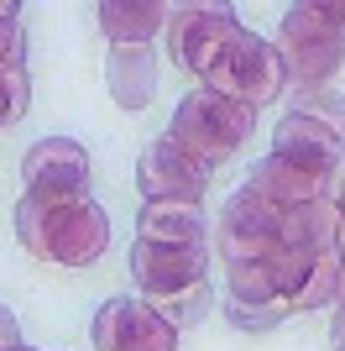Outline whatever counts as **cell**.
<instances>
[{
  "mask_svg": "<svg viewBox=\"0 0 345 351\" xmlns=\"http://www.w3.org/2000/svg\"><path fill=\"white\" fill-rule=\"evenodd\" d=\"M21 346V330H16V315L0 304V351H16Z\"/></svg>",
  "mask_w": 345,
  "mask_h": 351,
  "instance_id": "obj_20",
  "label": "cell"
},
{
  "mask_svg": "<svg viewBox=\"0 0 345 351\" xmlns=\"http://www.w3.org/2000/svg\"><path fill=\"white\" fill-rule=\"evenodd\" d=\"M16 351H31V346H16Z\"/></svg>",
  "mask_w": 345,
  "mask_h": 351,
  "instance_id": "obj_24",
  "label": "cell"
},
{
  "mask_svg": "<svg viewBox=\"0 0 345 351\" xmlns=\"http://www.w3.org/2000/svg\"><path fill=\"white\" fill-rule=\"evenodd\" d=\"M241 32L230 5H172L168 37H172V63H183L188 73H209L215 58L230 47V37Z\"/></svg>",
  "mask_w": 345,
  "mask_h": 351,
  "instance_id": "obj_8",
  "label": "cell"
},
{
  "mask_svg": "<svg viewBox=\"0 0 345 351\" xmlns=\"http://www.w3.org/2000/svg\"><path fill=\"white\" fill-rule=\"evenodd\" d=\"M16 16H21V11H16V0H0V69L27 58V32H21Z\"/></svg>",
  "mask_w": 345,
  "mask_h": 351,
  "instance_id": "obj_18",
  "label": "cell"
},
{
  "mask_svg": "<svg viewBox=\"0 0 345 351\" xmlns=\"http://www.w3.org/2000/svg\"><path fill=\"white\" fill-rule=\"evenodd\" d=\"M136 241H152V247H209V220H204V205H183V199H146L142 220H136Z\"/></svg>",
  "mask_w": 345,
  "mask_h": 351,
  "instance_id": "obj_12",
  "label": "cell"
},
{
  "mask_svg": "<svg viewBox=\"0 0 345 351\" xmlns=\"http://www.w3.org/2000/svg\"><path fill=\"white\" fill-rule=\"evenodd\" d=\"M94 351H178V325L146 299H105L94 315Z\"/></svg>",
  "mask_w": 345,
  "mask_h": 351,
  "instance_id": "obj_6",
  "label": "cell"
},
{
  "mask_svg": "<svg viewBox=\"0 0 345 351\" xmlns=\"http://www.w3.org/2000/svg\"><path fill=\"white\" fill-rule=\"evenodd\" d=\"M27 110H31V73L27 63H5L0 69V132H11Z\"/></svg>",
  "mask_w": 345,
  "mask_h": 351,
  "instance_id": "obj_17",
  "label": "cell"
},
{
  "mask_svg": "<svg viewBox=\"0 0 345 351\" xmlns=\"http://www.w3.org/2000/svg\"><path fill=\"white\" fill-rule=\"evenodd\" d=\"M21 184H27L31 199H84L89 189V152L73 136H42V142L27 147L21 158Z\"/></svg>",
  "mask_w": 345,
  "mask_h": 351,
  "instance_id": "obj_7",
  "label": "cell"
},
{
  "mask_svg": "<svg viewBox=\"0 0 345 351\" xmlns=\"http://www.w3.org/2000/svg\"><path fill=\"white\" fill-rule=\"evenodd\" d=\"M136 178H142L146 199H183V205H199L204 189H209V168L194 162L183 147H172L168 136H157V142L142 152Z\"/></svg>",
  "mask_w": 345,
  "mask_h": 351,
  "instance_id": "obj_9",
  "label": "cell"
},
{
  "mask_svg": "<svg viewBox=\"0 0 345 351\" xmlns=\"http://www.w3.org/2000/svg\"><path fill=\"white\" fill-rule=\"evenodd\" d=\"M241 189H251L257 199H267V205H277V210H303V205H319V199H335V189H340V184L314 178V173H303V168H293L288 158L267 152V158L246 173Z\"/></svg>",
  "mask_w": 345,
  "mask_h": 351,
  "instance_id": "obj_11",
  "label": "cell"
},
{
  "mask_svg": "<svg viewBox=\"0 0 345 351\" xmlns=\"http://www.w3.org/2000/svg\"><path fill=\"white\" fill-rule=\"evenodd\" d=\"M272 152L314 178H330V184L345 178V142L335 132H324V126H314V121L293 116V110L272 126Z\"/></svg>",
  "mask_w": 345,
  "mask_h": 351,
  "instance_id": "obj_10",
  "label": "cell"
},
{
  "mask_svg": "<svg viewBox=\"0 0 345 351\" xmlns=\"http://www.w3.org/2000/svg\"><path fill=\"white\" fill-rule=\"evenodd\" d=\"M272 47H277V63H283L288 84H303V89H319L330 73H340V63H345V37L324 21L319 0L288 5Z\"/></svg>",
  "mask_w": 345,
  "mask_h": 351,
  "instance_id": "obj_4",
  "label": "cell"
},
{
  "mask_svg": "<svg viewBox=\"0 0 345 351\" xmlns=\"http://www.w3.org/2000/svg\"><path fill=\"white\" fill-rule=\"evenodd\" d=\"M293 116L314 121V126H324V132H335L345 142V95L340 89H303L293 100Z\"/></svg>",
  "mask_w": 345,
  "mask_h": 351,
  "instance_id": "obj_16",
  "label": "cell"
},
{
  "mask_svg": "<svg viewBox=\"0 0 345 351\" xmlns=\"http://www.w3.org/2000/svg\"><path fill=\"white\" fill-rule=\"evenodd\" d=\"M319 11H324V21L345 37V0H319Z\"/></svg>",
  "mask_w": 345,
  "mask_h": 351,
  "instance_id": "obj_21",
  "label": "cell"
},
{
  "mask_svg": "<svg viewBox=\"0 0 345 351\" xmlns=\"http://www.w3.org/2000/svg\"><path fill=\"white\" fill-rule=\"evenodd\" d=\"M330 346H335V351H345V309L335 315V325H330Z\"/></svg>",
  "mask_w": 345,
  "mask_h": 351,
  "instance_id": "obj_22",
  "label": "cell"
},
{
  "mask_svg": "<svg viewBox=\"0 0 345 351\" xmlns=\"http://www.w3.org/2000/svg\"><path fill=\"white\" fill-rule=\"evenodd\" d=\"M251 126H257V110H246L241 100H230L220 89H194V95L172 110V126L162 136L215 173L225 158H235V147H246Z\"/></svg>",
  "mask_w": 345,
  "mask_h": 351,
  "instance_id": "obj_3",
  "label": "cell"
},
{
  "mask_svg": "<svg viewBox=\"0 0 345 351\" xmlns=\"http://www.w3.org/2000/svg\"><path fill=\"white\" fill-rule=\"evenodd\" d=\"M16 236H21V247L31 257H42V263H58V267H89L100 263L105 247H110V220L94 199H21L16 205Z\"/></svg>",
  "mask_w": 345,
  "mask_h": 351,
  "instance_id": "obj_1",
  "label": "cell"
},
{
  "mask_svg": "<svg viewBox=\"0 0 345 351\" xmlns=\"http://www.w3.org/2000/svg\"><path fill=\"white\" fill-rule=\"evenodd\" d=\"M335 304L345 309V263H340V283H335Z\"/></svg>",
  "mask_w": 345,
  "mask_h": 351,
  "instance_id": "obj_23",
  "label": "cell"
},
{
  "mask_svg": "<svg viewBox=\"0 0 345 351\" xmlns=\"http://www.w3.org/2000/svg\"><path fill=\"white\" fill-rule=\"evenodd\" d=\"M335 252H340V263H345V178H340V189H335Z\"/></svg>",
  "mask_w": 345,
  "mask_h": 351,
  "instance_id": "obj_19",
  "label": "cell"
},
{
  "mask_svg": "<svg viewBox=\"0 0 345 351\" xmlns=\"http://www.w3.org/2000/svg\"><path fill=\"white\" fill-rule=\"evenodd\" d=\"M335 283H340V252H324V257L309 267L303 289L293 293V315H309V309L335 304Z\"/></svg>",
  "mask_w": 345,
  "mask_h": 351,
  "instance_id": "obj_15",
  "label": "cell"
},
{
  "mask_svg": "<svg viewBox=\"0 0 345 351\" xmlns=\"http://www.w3.org/2000/svg\"><path fill=\"white\" fill-rule=\"evenodd\" d=\"M105 84H110L115 105H126V110H146L152 95H157V58H152V47H110Z\"/></svg>",
  "mask_w": 345,
  "mask_h": 351,
  "instance_id": "obj_14",
  "label": "cell"
},
{
  "mask_svg": "<svg viewBox=\"0 0 345 351\" xmlns=\"http://www.w3.org/2000/svg\"><path fill=\"white\" fill-rule=\"evenodd\" d=\"M288 73L283 63H277V47L261 43L257 32H235L230 37V47L215 58V69L204 73V89H220V95H230V100H241L246 110H261V105H272L277 95H283Z\"/></svg>",
  "mask_w": 345,
  "mask_h": 351,
  "instance_id": "obj_5",
  "label": "cell"
},
{
  "mask_svg": "<svg viewBox=\"0 0 345 351\" xmlns=\"http://www.w3.org/2000/svg\"><path fill=\"white\" fill-rule=\"evenodd\" d=\"M131 273L142 283V299L172 325L199 315L209 293V247H152L131 241Z\"/></svg>",
  "mask_w": 345,
  "mask_h": 351,
  "instance_id": "obj_2",
  "label": "cell"
},
{
  "mask_svg": "<svg viewBox=\"0 0 345 351\" xmlns=\"http://www.w3.org/2000/svg\"><path fill=\"white\" fill-rule=\"evenodd\" d=\"M172 5L162 0H105L100 5V32L110 37V47H146L168 27Z\"/></svg>",
  "mask_w": 345,
  "mask_h": 351,
  "instance_id": "obj_13",
  "label": "cell"
}]
</instances>
